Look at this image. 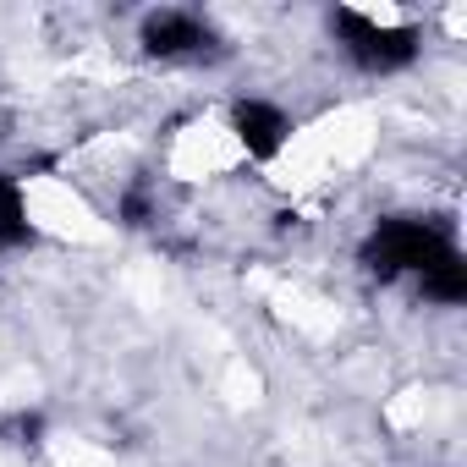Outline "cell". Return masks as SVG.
Masks as SVG:
<instances>
[{
  "instance_id": "6da1fadb",
  "label": "cell",
  "mask_w": 467,
  "mask_h": 467,
  "mask_svg": "<svg viewBox=\"0 0 467 467\" xmlns=\"http://www.w3.org/2000/svg\"><path fill=\"white\" fill-rule=\"evenodd\" d=\"M445 254H456L451 237L440 225H423V220H385L368 237V248H363V259H368V270L379 281H396V275H418L423 281Z\"/></svg>"
},
{
  "instance_id": "7a4b0ae2",
  "label": "cell",
  "mask_w": 467,
  "mask_h": 467,
  "mask_svg": "<svg viewBox=\"0 0 467 467\" xmlns=\"http://www.w3.org/2000/svg\"><path fill=\"white\" fill-rule=\"evenodd\" d=\"M336 28L347 34V50L363 72H396L418 56V34L412 28H379L358 12H336Z\"/></svg>"
},
{
  "instance_id": "3957f363",
  "label": "cell",
  "mask_w": 467,
  "mask_h": 467,
  "mask_svg": "<svg viewBox=\"0 0 467 467\" xmlns=\"http://www.w3.org/2000/svg\"><path fill=\"white\" fill-rule=\"evenodd\" d=\"M209 45H214V34L187 12H154L143 23V50L149 56H203Z\"/></svg>"
},
{
  "instance_id": "277c9868",
  "label": "cell",
  "mask_w": 467,
  "mask_h": 467,
  "mask_svg": "<svg viewBox=\"0 0 467 467\" xmlns=\"http://www.w3.org/2000/svg\"><path fill=\"white\" fill-rule=\"evenodd\" d=\"M231 127H237V138H243V149H248L254 160L281 154V143H286V132H292V121H286L275 105H265V99L237 105V110H231Z\"/></svg>"
},
{
  "instance_id": "5b68a950",
  "label": "cell",
  "mask_w": 467,
  "mask_h": 467,
  "mask_svg": "<svg viewBox=\"0 0 467 467\" xmlns=\"http://www.w3.org/2000/svg\"><path fill=\"white\" fill-rule=\"evenodd\" d=\"M34 231H28V214H23V192L12 176H0V248H17L28 243Z\"/></svg>"
},
{
  "instance_id": "8992f818",
  "label": "cell",
  "mask_w": 467,
  "mask_h": 467,
  "mask_svg": "<svg viewBox=\"0 0 467 467\" xmlns=\"http://www.w3.org/2000/svg\"><path fill=\"white\" fill-rule=\"evenodd\" d=\"M423 297H440V303H462L467 297V265H462V254H445L423 275Z\"/></svg>"
},
{
  "instance_id": "52a82bcc",
  "label": "cell",
  "mask_w": 467,
  "mask_h": 467,
  "mask_svg": "<svg viewBox=\"0 0 467 467\" xmlns=\"http://www.w3.org/2000/svg\"><path fill=\"white\" fill-rule=\"evenodd\" d=\"M6 434H12V445H39V434H45V418H39V412H28V418H12V423H6Z\"/></svg>"
}]
</instances>
